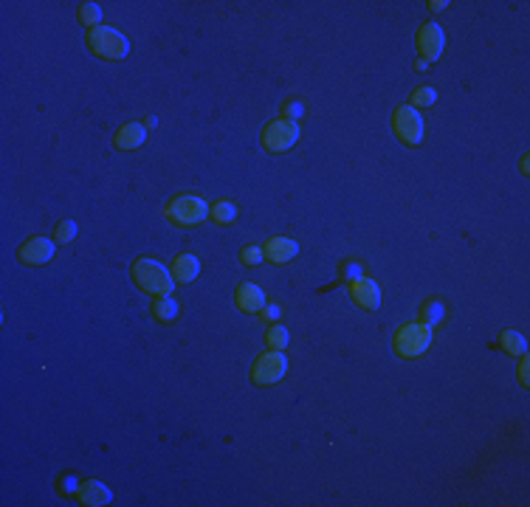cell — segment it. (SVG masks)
<instances>
[{
	"label": "cell",
	"instance_id": "6da1fadb",
	"mask_svg": "<svg viewBox=\"0 0 530 507\" xmlns=\"http://www.w3.org/2000/svg\"><path fill=\"white\" fill-rule=\"evenodd\" d=\"M130 277H133V282H136L147 296H169V290H172V285H175V279L167 274V268H164L161 262H156V259H147V257H141V259L133 262Z\"/></svg>",
	"mask_w": 530,
	"mask_h": 507
},
{
	"label": "cell",
	"instance_id": "7a4b0ae2",
	"mask_svg": "<svg viewBox=\"0 0 530 507\" xmlns=\"http://www.w3.org/2000/svg\"><path fill=\"white\" fill-rule=\"evenodd\" d=\"M87 48H91V54L102 56V59H125L130 54V43L122 32H116V28L110 25H96L87 32L85 37Z\"/></svg>",
	"mask_w": 530,
	"mask_h": 507
},
{
	"label": "cell",
	"instance_id": "3957f363",
	"mask_svg": "<svg viewBox=\"0 0 530 507\" xmlns=\"http://www.w3.org/2000/svg\"><path fill=\"white\" fill-rule=\"evenodd\" d=\"M164 215L172 226H181V228H189V226H198L200 220L209 217V206H206L198 195H178L175 200L167 203Z\"/></svg>",
	"mask_w": 530,
	"mask_h": 507
},
{
	"label": "cell",
	"instance_id": "277c9868",
	"mask_svg": "<svg viewBox=\"0 0 530 507\" xmlns=\"http://www.w3.org/2000/svg\"><path fill=\"white\" fill-rule=\"evenodd\" d=\"M392 344H395V355H401V358H418L432 344V327H426L421 321L406 324V327H401V330L395 333Z\"/></svg>",
	"mask_w": 530,
	"mask_h": 507
},
{
	"label": "cell",
	"instance_id": "5b68a950",
	"mask_svg": "<svg viewBox=\"0 0 530 507\" xmlns=\"http://www.w3.org/2000/svg\"><path fill=\"white\" fill-rule=\"evenodd\" d=\"M262 147L268 153H288L293 144L299 141V125L288 122V118H277V122L262 127Z\"/></svg>",
	"mask_w": 530,
	"mask_h": 507
},
{
	"label": "cell",
	"instance_id": "8992f818",
	"mask_svg": "<svg viewBox=\"0 0 530 507\" xmlns=\"http://www.w3.org/2000/svg\"><path fill=\"white\" fill-rule=\"evenodd\" d=\"M392 133L409 144V147H418L423 141V118L421 113L412 107V105H401L395 113H392Z\"/></svg>",
	"mask_w": 530,
	"mask_h": 507
},
{
	"label": "cell",
	"instance_id": "52a82bcc",
	"mask_svg": "<svg viewBox=\"0 0 530 507\" xmlns=\"http://www.w3.org/2000/svg\"><path fill=\"white\" fill-rule=\"evenodd\" d=\"M288 372V358L279 352V349H271V352H262L254 367H251V380L257 386H268V383H277L282 380Z\"/></svg>",
	"mask_w": 530,
	"mask_h": 507
},
{
	"label": "cell",
	"instance_id": "ba28073f",
	"mask_svg": "<svg viewBox=\"0 0 530 507\" xmlns=\"http://www.w3.org/2000/svg\"><path fill=\"white\" fill-rule=\"evenodd\" d=\"M443 45H446V34H443V28H440L437 23L421 25V32H418V51H421V59L432 63V59L440 56Z\"/></svg>",
	"mask_w": 530,
	"mask_h": 507
},
{
	"label": "cell",
	"instance_id": "9c48e42d",
	"mask_svg": "<svg viewBox=\"0 0 530 507\" xmlns=\"http://www.w3.org/2000/svg\"><path fill=\"white\" fill-rule=\"evenodd\" d=\"M54 257V243L45 240V237H32L17 248V259L23 265H45Z\"/></svg>",
	"mask_w": 530,
	"mask_h": 507
},
{
	"label": "cell",
	"instance_id": "30bf717a",
	"mask_svg": "<svg viewBox=\"0 0 530 507\" xmlns=\"http://www.w3.org/2000/svg\"><path fill=\"white\" fill-rule=\"evenodd\" d=\"M350 296H352V302H356L361 310H378V308H381V288H378L372 279L352 282Z\"/></svg>",
	"mask_w": 530,
	"mask_h": 507
},
{
	"label": "cell",
	"instance_id": "8fae6325",
	"mask_svg": "<svg viewBox=\"0 0 530 507\" xmlns=\"http://www.w3.org/2000/svg\"><path fill=\"white\" fill-rule=\"evenodd\" d=\"M265 259L268 262H274V265H285V262H290L293 257L299 254V246L290 240V237H271L268 243H265Z\"/></svg>",
	"mask_w": 530,
	"mask_h": 507
},
{
	"label": "cell",
	"instance_id": "7c38bea8",
	"mask_svg": "<svg viewBox=\"0 0 530 507\" xmlns=\"http://www.w3.org/2000/svg\"><path fill=\"white\" fill-rule=\"evenodd\" d=\"M76 499H79V504H87V507H102V504H110L113 493L99 479H85L76 490Z\"/></svg>",
	"mask_w": 530,
	"mask_h": 507
},
{
	"label": "cell",
	"instance_id": "4fadbf2b",
	"mask_svg": "<svg viewBox=\"0 0 530 507\" xmlns=\"http://www.w3.org/2000/svg\"><path fill=\"white\" fill-rule=\"evenodd\" d=\"M234 299H237V308L243 313H259L265 308V293L257 285H251V282H240L237 293H234Z\"/></svg>",
	"mask_w": 530,
	"mask_h": 507
},
{
	"label": "cell",
	"instance_id": "5bb4252c",
	"mask_svg": "<svg viewBox=\"0 0 530 507\" xmlns=\"http://www.w3.org/2000/svg\"><path fill=\"white\" fill-rule=\"evenodd\" d=\"M198 274H200V262H198L195 254H178V257H175V262H172V277H175V282L187 285V282H192Z\"/></svg>",
	"mask_w": 530,
	"mask_h": 507
},
{
	"label": "cell",
	"instance_id": "9a60e30c",
	"mask_svg": "<svg viewBox=\"0 0 530 507\" xmlns=\"http://www.w3.org/2000/svg\"><path fill=\"white\" fill-rule=\"evenodd\" d=\"M113 144L119 147V150H138V147L144 144V127H141V125H136V122L125 125L119 133H116Z\"/></svg>",
	"mask_w": 530,
	"mask_h": 507
},
{
	"label": "cell",
	"instance_id": "2e32d148",
	"mask_svg": "<svg viewBox=\"0 0 530 507\" xmlns=\"http://www.w3.org/2000/svg\"><path fill=\"white\" fill-rule=\"evenodd\" d=\"M443 316H446L443 302H440V299H429V302H423V305H421L418 321H421V324H426V327H434V324L443 321Z\"/></svg>",
	"mask_w": 530,
	"mask_h": 507
},
{
	"label": "cell",
	"instance_id": "e0dca14e",
	"mask_svg": "<svg viewBox=\"0 0 530 507\" xmlns=\"http://www.w3.org/2000/svg\"><path fill=\"white\" fill-rule=\"evenodd\" d=\"M209 217H212L218 226L234 223V220H237V206H234L231 200H218L215 206H209Z\"/></svg>",
	"mask_w": 530,
	"mask_h": 507
},
{
	"label": "cell",
	"instance_id": "ac0fdd59",
	"mask_svg": "<svg viewBox=\"0 0 530 507\" xmlns=\"http://www.w3.org/2000/svg\"><path fill=\"white\" fill-rule=\"evenodd\" d=\"M178 310H181V308H178V302L169 299V296H161V299H156V302H153V316H156L158 321H164V324L175 321Z\"/></svg>",
	"mask_w": 530,
	"mask_h": 507
},
{
	"label": "cell",
	"instance_id": "d6986e66",
	"mask_svg": "<svg viewBox=\"0 0 530 507\" xmlns=\"http://www.w3.org/2000/svg\"><path fill=\"white\" fill-rule=\"evenodd\" d=\"M76 20L85 25V28H96L99 20H102V9L99 3H82L79 12H76Z\"/></svg>",
	"mask_w": 530,
	"mask_h": 507
},
{
	"label": "cell",
	"instance_id": "ffe728a7",
	"mask_svg": "<svg viewBox=\"0 0 530 507\" xmlns=\"http://www.w3.org/2000/svg\"><path fill=\"white\" fill-rule=\"evenodd\" d=\"M499 344H502V349H505L508 355H524V352H527L524 338H522L519 333H513V330H505L502 338H499Z\"/></svg>",
	"mask_w": 530,
	"mask_h": 507
},
{
	"label": "cell",
	"instance_id": "44dd1931",
	"mask_svg": "<svg viewBox=\"0 0 530 507\" xmlns=\"http://www.w3.org/2000/svg\"><path fill=\"white\" fill-rule=\"evenodd\" d=\"M74 237H76V223H74V220H63V223H56V228H54V240L60 243V246L71 243Z\"/></svg>",
	"mask_w": 530,
	"mask_h": 507
},
{
	"label": "cell",
	"instance_id": "7402d4cb",
	"mask_svg": "<svg viewBox=\"0 0 530 507\" xmlns=\"http://www.w3.org/2000/svg\"><path fill=\"white\" fill-rule=\"evenodd\" d=\"M265 338H268V344H271L274 349H285L288 341H290L288 330H285V327H279V324H271V327H268V336H265Z\"/></svg>",
	"mask_w": 530,
	"mask_h": 507
},
{
	"label": "cell",
	"instance_id": "603a6c76",
	"mask_svg": "<svg viewBox=\"0 0 530 507\" xmlns=\"http://www.w3.org/2000/svg\"><path fill=\"white\" fill-rule=\"evenodd\" d=\"M437 102V94H434V87H418L415 94H412V105H418V107H429Z\"/></svg>",
	"mask_w": 530,
	"mask_h": 507
},
{
	"label": "cell",
	"instance_id": "cb8c5ba5",
	"mask_svg": "<svg viewBox=\"0 0 530 507\" xmlns=\"http://www.w3.org/2000/svg\"><path fill=\"white\" fill-rule=\"evenodd\" d=\"M262 259H265V251H262L259 246H248V248L240 251V262H243V265H251V268H254V265H259Z\"/></svg>",
	"mask_w": 530,
	"mask_h": 507
},
{
	"label": "cell",
	"instance_id": "d4e9b609",
	"mask_svg": "<svg viewBox=\"0 0 530 507\" xmlns=\"http://www.w3.org/2000/svg\"><path fill=\"white\" fill-rule=\"evenodd\" d=\"M339 274H341V279H347V282H359V279H364V277H361V265H359V262H341Z\"/></svg>",
	"mask_w": 530,
	"mask_h": 507
},
{
	"label": "cell",
	"instance_id": "484cf974",
	"mask_svg": "<svg viewBox=\"0 0 530 507\" xmlns=\"http://www.w3.org/2000/svg\"><path fill=\"white\" fill-rule=\"evenodd\" d=\"M305 113V107H302V102L299 99H288L285 105H282V118H288V122H293V118H299Z\"/></svg>",
	"mask_w": 530,
	"mask_h": 507
},
{
	"label": "cell",
	"instance_id": "4316f807",
	"mask_svg": "<svg viewBox=\"0 0 530 507\" xmlns=\"http://www.w3.org/2000/svg\"><path fill=\"white\" fill-rule=\"evenodd\" d=\"M79 485H82V482L76 479V476H60V485H56V490L65 493V496H76Z\"/></svg>",
	"mask_w": 530,
	"mask_h": 507
},
{
	"label": "cell",
	"instance_id": "83f0119b",
	"mask_svg": "<svg viewBox=\"0 0 530 507\" xmlns=\"http://www.w3.org/2000/svg\"><path fill=\"white\" fill-rule=\"evenodd\" d=\"M259 313H262V319H265V321H277L282 310H279V305H265Z\"/></svg>",
	"mask_w": 530,
	"mask_h": 507
},
{
	"label": "cell",
	"instance_id": "f1b7e54d",
	"mask_svg": "<svg viewBox=\"0 0 530 507\" xmlns=\"http://www.w3.org/2000/svg\"><path fill=\"white\" fill-rule=\"evenodd\" d=\"M519 380L527 386V361H522V367H519Z\"/></svg>",
	"mask_w": 530,
	"mask_h": 507
},
{
	"label": "cell",
	"instance_id": "f546056e",
	"mask_svg": "<svg viewBox=\"0 0 530 507\" xmlns=\"http://www.w3.org/2000/svg\"><path fill=\"white\" fill-rule=\"evenodd\" d=\"M426 65H429L426 59H418V63H415V68H418V71H426Z\"/></svg>",
	"mask_w": 530,
	"mask_h": 507
},
{
	"label": "cell",
	"instance_id": "4dcf8cb0",
	"mask_svg": "<svg viewBox=\"0 0 530 507\" xmlns=\"http://www.w3.org/2000/svg\"><path fill=\"white\" fill-rule=\"evenodd\" d=\"M446 6H449V3H432L429 9H432V12H440V9H446Z\"/></svg>",
	"mask_w": 530,
	"mask_h": 507
}]
</instances>
